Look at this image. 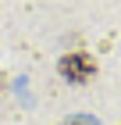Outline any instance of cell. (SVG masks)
<instances>
[{
	"mask_svg": "<svg viewBox=\"0 0 121 125\" xmlns=\"http://www.w3.org/2000/svg\"><path fill=\"white\" fill-rule=\"evenodd\" d=\"M57 72L71 86H85V82L96 79V57L85 54V50H71V54H64V57L57 61Z\"/></svg>",
	"mask_w": 121,
	"mask_h": 125,
	"instance_id": "cell-1",
	"label": "cell"
},
{
	"mask_svg": "<svg viewBox=\"0 0 121 125\" xmlns=\"http://www.w3.org/2000/svg\"><path fill=\"white\" fill-rule=\"evenodd\" d=\"M64 125H96V122H93V118H68Z\"/></svg>",
	"mask_w": 121,
	"mask_h": 125,
	"instance_id": "cell-2",
	"label": "cell"
}]
</instances>
